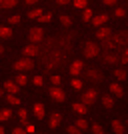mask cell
<instances>
[{
    "mask_svg": "<svg viewBox=\"0 0 128 134\" xmlns=\"http://www.w3.org/2000/svg\"><path fill=\"white\" fill-rule=\"evenodd\" d=\"M74 40L76 32H64L54 38H46L40 44V66L44 72H50L54 68H62L70 52L74 50Z\"/></svg>",
    "mask_w": 128,
    "mask_h": 134,
    "instance_id": "cell-1",
    "label": "cell"
},
{
    "mask_svg": "<svg viewBox=\"0 0 128 134\" xmlns=\"http://www.w3.org/2000/svg\"><path fill=\"white\" fill-rule=\"evenodd\" d=\"M14 68H16L18 72L32 70V68H34V58H30V56H24V58H20V60L14 62Z\"/></svg>",
    "mask_w": 128,
    "mask_h": 134,
    "instance_id": "cell-2",
    "label": "cell"
},
{
    "mask_svg": "<svg viewBox=\"0 0 128 134\" xmlns=\"http://www.w3.org/2000/svg\"><path fill=\"white\" fill-rule=\"evenodd\" d=\"M98 52H100V48H98L96 42H86L84 48H82V54L86 56V58H94V56H98Z\"/></svg>",
    "mask_w": 128,
    "mask_h": 134,
    "instance_id": "cell-3",
    "label": "cell"
},
{
    "mask_svg": "<svg viewBox=\"0 0 128 134\" xmlns=\"http://www.w3.org/2000/svg\"><path fill=\"white\" fill-rule=\"evenodd\" d=\"M28 38H30L32 44H38V42L44 40V30H42V28H30V30H28Z\"/></svg>",
    "mask_w": 128,
    "mask_h": 134,
    "instance_id": "cell-4",
    "label": "cell"
},
{
    "mask_svg": "<svg viewBox=\"0 0 128 134\" xmlns=\"http://www.w3.org/2000/svg\"><path fill=\"white\" fill-rule=\"evenodd\" d=\"M54 102H64L66 100V92L60 88V86H54V88H50V94H48Z\"/></svg>",
    "mask_w": 128,
    "mask_h": 134,
    "instance_id": "cell-5",
    "label": "cell"
},
{
    "mask_svg": "<svg viewBox=\"0 0 128 134\" xmlns=\"http://www.w3.org/2000/svg\"><path fill=\"white\" fill-rule=\"evenodd\" d=\"M86 78H88L90 82H100V80L104 78V74H102L100 70H96V68H88V70H86Z\"/></svg>",
    "mask_w": 128,
    "mask_h": 134,
    "instance_id": "cell-6",
    "label": "cell"
},
{
    "mask_svg": "<svg viewBox=\"0 0 128 134\" xmlns=\"http://www.w3.org/2000/svg\"><path fill=\"white\" fill-rule=\"evenodd\" d=\"M96 96H98L96 90H86V92L82 94V102L86 104V106H90V104H94V102H96Z\"/></svg>",
    "mask_w": 128,
    "mask_h": 134,
    "instance_id": "cell-7",
    "label": "cell"
},
{
    "mask_svg": "<svg viewBox=\"0 0 128 134\" xmlns=\"http://www.w3.org/2000/svg\"><path fill=\"white\" fill-rule=\"evenodd\" d=\"M112 38H114L116 46H126L128 44V32H114Z\"/></svg>",
    "mask_w": 128,
    "mask_h": 134,
    "instance_id": "cell-8",
    "label": "cell"
},
{
    "mask_svg": "<svg viewBox=\"0 0 128 134\" xmlns=\"http://www.w3.org/2000/svg\"><path fill=\"white\" fill-rule=\"evenodd\" d=\"M24 56H30V58H34V56H38L40 54V46L38 44H28L26 48H22Z\"/></svg>",
    "mask_w": 128,
    "mask_h": 134,
    "instance_id": "cell-9",
    "label": "cell"
},
{
    "mask_svg": "<svg viewBox=\"0 0 128 134\" xmlns=\"http://www.w3.org/2000/svg\"><path fill=\"white\" fill-rule=\"evenodd\" d=\"M60 122H62V114H60V112H52L50 120H48V126H50V128H58Z\"/></svg>",
    "mask_w": 128,
    "mask_h": 134,
    "instance_id": "cell-10",
    "label": "cell"
},
{
    "mask_svg": "<svg viewBox=\"0 0 128 134\" xmlns=\"http://www.w3.org/2000/svg\"><path fill=\"white\" fill-rule=\"evenodd\" d=\"M100 48H104L106 52H110V50H114V48H116V42H114V38H112V36H108V38H104L100 42Z\"/></svg>",
    "mask_w": 128,
    "mask_h": 134,
    "instance_id": "cell-11",
    "label": "cell"
},
{
    "mask_svg": "<svg viewBox=\"0 0 128 134\" xmlns=\"http://www.w3.org/2000/svg\"><path fill=\"white\" fill-rule=\"evenodd\" d=\"M18 88H20V86H18L14 80H6L4 82V90L8 92V94H18Z\"/></svg>",
    "mask_w": 128,
    "mask_h": 134,
    "instance_id": "cell-12",
    "label": "cell"
},
{
    "mask_svg": "<svg viewBox=\"0 0 128 134\" xmlns=\"http://www.w3.org/2000/svg\"><path fill=\"white\" fill-rule=\"evenodd\" d=\"M104 62H106V64H118V62H120V56H118L116 54V52H106V54H104Z\"/></svg>",
    "mask_w": 128,
    "mask_h": 134,
    "instance_id": "cell-13",
    "label": "cell"
},
{
    "mask_svg": "<svg viewBox=\"0 0 128 134\" xmlns=\"http://www.w3.org/2000/svg\"><path fill=\"white\" fill-rule=\"evenodd\" d=\"M96 36H98V40H104V38H108V36H112V30L108 26H98Z\"/></svg>",
    "mask_w": 128,
    "mask_h": 134,
    "instance_id": "cell-14",
    "label": "cell"
},
{
    "mask_svg": "<svg viewBox=\"0 0 128 134\" xmlns=\"http://www.w3.org/2000/svg\"><path fill=\"white\" fill-rule=\"evenodd\" d=\"M106 20H108V14H98V16H92V20H90V22L98 28V26H102Z\"/></svg>",
    "mask_w": 128,
    "mask_h": 134,
    "instance_id": "cell-15",
    "label": "cell"
},
{
    "mask_svg": "<svg viewBox=\"0 0 128 134\" xmlns=\"http://www.w3.org/2000/svg\"><path fill=\"white\" fill-rule=\"evenodd\" d=\"M80 70H82V60H74L70 64V74L76 76V74H80Z\"/></svg>",
    "mask_w": 128,
    "mask_h": 134,
    "instance_id": "cell-16",
    "label": "cell"
},
{
    "mask_svg": "<svg viewBox=\"0 0 128 134\" xmlns=\"http://www.w3.org/2000/svg\"><path fill=\"white\" fill-rule=\"evenodd\" d=\"M34 116L38 118V120H42V118H44V106H42L40 102H36V104H34Z\"/></svg>",
    "mask_w": 128,
    "mask_h": 134,
    "instance_id": "cell-17",
    "label": "cell"
},
{
    "mask_svg": "<svg viewBox=\"0 0 128 134\" xmlns=\"http://www.w3.org/2000/svg\"><path fill=\"white\" fill-rule=\"evenodd\" d=\"M110 94H114V96H122V94H124L122 86H120V84H116V82H112V84H110Z\"/></svg>",
    "mask_w": 128,
    "mask_h": 134,
    "instance_id": "cell-18",
    "label": "cell"
},
{
    "mask_svg": "<svg viewBox=\"0 0 128 134\" xmlns=\"http://www.w3.org/2000/svg\"><path fill=\"white\" fill-rule=\"evenodd\" d=\"M112 130H114V134H124V126H122V122L120 120H112Z\"/></svg>",
    "mask_w": 128,
    "mask_h": 134,
    "instance_id": "cell-19",
    "label": "cell"
},
{
    "mask_svg": "<svg viewBox=\"0 0 128 134\" xmlns=\"http://www.w3.org/2000/svg\"><path fill=\"white\" fill-rule=\"evenodd\" d=\"M6 100H8V104L18 106V104H20V96H18V94H8V96H6Z\"/></svg>",
    "mask_w": 128,
    "mask_h": 134,
    "instance_id": "cell-20",
    "label": "cell"
},
{
    "mask_svg": "<svg viewBox=\"0 0 128 134\" xmlns=\"http://www.w3.org/2000/svg\"><path fill=\"white\" fill-rule=\"evenodd\" d=\"M102 106H104V108H112V106H114V100H112V96H108V94L102 96Z\"/></svg>",
    "mask_w": 128,
    "mask_h": 134,
    "instance_id": "cell-21",
    "label": "cell"
},
{
    "mask_svg": "<svg viewBox=\"0 0 128 134\" xmlns=\"http://www.w3.org/2000/svg\"><path fill=\"white\" fill-rule=\"evenodd\" d=\"M72 108H74V112H78V114H86V104H84V102H76Z\"/></svg>",
    "mask_w": 128,
    "mask_h": 134,
    "instance_id": "cell-22",
    "label": "cell"
},
{
    "mask_svg": "<svg viewBox=\"0 0 128 134\" xmlns=\"http://www.w3.org/2000/svg\"><path fill=\"white\" fill-rule=\"evenodd\" d=\"M28 110H24V108H20V110H18V118H20V122H22L24 124V126H26V124H28Z\"/></svg>",
    "mask_w": 128,
    "mask_h": 134,
    "instance_id": "cell-23",
    "label": "cell"
},
{
    "mask_svg": "<svg viewBox=\"0 0 128 134\" xmlns=\"http://www.w3.org/2000/svg\"><path fill=\"white\" fill-rule=\"evenodd\" d=\"M12 36V30L8 26H0V38H10Z\"/></svg>",
    "mask_w": 128,
    "mask_h": 134,
    "instance_id": "cell-24",
    "label": "cell"
},
{
    "mask_svg": "<svg viewBox=\"0 0 128 134\" xmlns=\"http://www.w3.org/2000/svg\"><path fill=\"white\" fill-rule=\"evenodd\" d=\"M114 76H116L118 80H126V70H124V68H116V70H114Z\"/></svg>",
    "mask_w": 128,
    "mask_h": 134,
    "instance_id": "cell-25",
    "label": "cell"
},
{
    "mask_svg": "<svg viewBox=\"0 0 128 134\" xmlns=\"http://www.w3.org/2000/svg\"><path fill=\"white\" fill-rule=\"evenodd\" d=\"M18 0H0V6L2 8H12V6H16Z\"/></svg>",
    "mask_w": 128,
    "mask_h": 134,
    "instance_id": "cell-26",
    "label": "cell"
},
{
    "mask_svg": "<svg viewBox=\"0 0 128 134\" xmlns=\"http://www.w3.org/2000/svg\"><path fill=\"white\" fill-rule=\"evenodd\" d=\"M42 14H44V12L40 10V8H34V10H30V12H28V18H32V20H34V18H40Z\"/></svg>",
    "mask_w": 128,
    "mask_h": 134,
    "instance_id": "cell-27",
    "label": "cell"
},
{
    "mask_svg": "<svg viewBox=\"0 0 128 134\" xmlns=\"http://www.w3.org/2000/svg\"><path fill=\"white\" fill-rule=\"evenodd\" d=\"M92 16H94V14H92V10L84 8V12H82V20H84V22H90V20H92Z\"/></svg>",
    "mask_w": 128,
    "mask_h": 134,
    "instance_id": "cell-28",
    "label": "cell"
},
{
    "mask_svg": "<svg viewBox=\"0 0 128 134\" xmlns=\"http://www.w3.org/2000/svg\"><path fill=\"white\" fill-rule=\"evenodd\" d=\"M10 116H12V110H8V108H2V110H0V120H8Z\"/></svg>",
    "mask_w": 128,
    "mask_h": 134,
    "instance_id": "cell-29",
    "label": "cell"
},
{
    "mask_svg": "<svg viewBox=\"0 0 128 134\" xmlns=\"http://www.w3.org/2000/svg\"><path fill=\"white\" fill-rule=\"evenodd\" d=\"M14 82H16L18 86H24V84L28 82V78H26V76H24V74H18V76H16V80H14Z\"/></svg>",
    "mask_w": 128,
    "mask_h": 134,
    "instance_id": "cell-30",
    "label": "cell"
},
{
    "mask_svg": "<svg viewBox=\"0 0 128 134\" xmlns=\"http://www.w3.org/2000/svg\"><path fill=\"white\" fill-rule=\"evenodd\" d=\"M60 22L64 24V26H70V24H72V18L68 16V14H62V16H60Z\"/></svg>",
    "mask_w": 128,
    "mask_h": 134,
    "instance_id": "cell-31",
    "label": "cell"
},
{
    "mask_svg": "<svg viewBox=\"0 0 128 134\" xmlns=\"http://www.w3.org/2000/svg\"><path fill=\"white\" fill-rule=\"evenodd\" d=\"M92 134H104V128H102L100 124L96 122V124H92Z\"/></svg>",
    "mask_w": 128,
    "mask_h": 134,
    "instance_id": "cell-32",
    "label": "cell"
},
{
    "mask_svg": "<svg viewBox=\"0 0 128 134\" xmlns=\"http://www.w3.org/2000/svg\"><path fill=\"white\" fill-rule=\"evenodd\" d=\"M76 126H78V128H80V130H86V128H88V122H86V120H84V118H78V122H76Z\"/></svg>",
    "mask_w": 128,
    "mask_h": 134,
    "instance_id": "cell-33",
    "label": "cell"
},
{
    "mask_svg": "<svg viewBox=\"0 0 128 134\" xmlns=\"http://www.w3.org/2000/svg\"><path fill=\"white\" fill-rule=\"evenodd\" d=\"M120 64H128V48H122V56H120Z\"/></svg>",
    "mask_w": 128,
    "mask_h": 134,
    "instance_id": "cell-34",
    "label": "cell"
},
{
    "mask_svg": "<svg viewBox=\"0 0 128 134\" xmlns=\"http://www.w3.org/2000/svg\"><path fill=\"white\" fill-rule=\"evenodd\" d=\"M72 88L80 90V88H82V80H80V78H76V76H74V78H72Z\"/></svg>",
    "mask_w": 128,
    "mask_h": 134,
    "instance_id": "cell-35",
    "label": "cell"
},
{
    "mask_svg": "<svg viewBox=\"0 0 128 134\" xmlns=\"http://www.w3.org/2000/svg\"><path fill=\"white\" fill-rule=\"evenodd\" d=\"M32 82H34V86H42V84H44V78H42V76H34Z\"/></svg>",
    "mask_w": 128,
    "mask_h": 134,
    "instance_id": "cell-36",
    "label": "cell"
},
{
    "mask_svg": "<svg viewBox=\"0 0 128 134\" xmlns=\"http://www.w3.org/2000/svg\"><path fill=\"white\" fill-rule=\"evenodd\" d=\"M114 16H116V18H124V16H126V10H124V8H116Z\"/></svg>",
    "mask_w": 128,
    "mask_h": 134,
    "instance_id": "cell-37",
    "label": "cell"
},
{
    "mask_svg": "<svg viewBox=\"0 0 128 134\" xmlns=\"http://www.w3.org/2000/svg\"><path fill=\"white\" fill-rule=\"evenodd\" d=\"M68 134H82V130H80L76 124H74V126H70V128H68Z\"/></svg>",
    "mask_w": 128,
    "mask_h": 134,
    "instance_id": "cell-38",
    "label": "cell"
},
{
    "mask_svg": "<svg viewBox=\"0 0 128 134\" xmlns=\"http://www.w3.org/2000/svg\"><path fill=\"white\" fill-rule=\"evenodd\" d=\"M50 82L54 84V86H58V84L62 82V78H60V76H56V74H54V76H50Z\"/></svg>",
    "mask_w": 128,
    "mask_h": 134,
    "instance_id": "cell-39",
    "label": "cell"
},
{
    "mask_svg": "<svg viewBox=\"0 0 128 134\" xmlns=\"http://www.w3.org/2000/svg\"><path fill=\"white\" fill-rule=\"evenodd\" d=\"M50 18H52V14L48 12V14H42V16H40L38 20H40V22H50Z\"/></svg>",
    "mask_w": 128,
    "mask_h": 134,
    "instance_id": "cell-40",
    "label": "cell"
},
{
    "mask_svg": "<svg viewBox=\"0 0 128 134\" xmlns=\"http://www.w3.org/2000/svg\"><path fill=\"white\" fill-rule=\"evenodd\" d=\"M74 6L76 8H86V0H74Z\"/></svg>",
    "mask_w": 128,
    "mask_h": 134,
    "instance_id": "cell-41",
    "label": "cell"
},
{
    "mask_svg": "<svg viewBox=\"0 0 128 134\" xmlns=\"http://www.w3.org/2000/svg\"><path fill=\"white\" fill-rule=\"evenodd\" d=\"M18 20H20V16H18V14H14V16L8 18V22H10V24H18Z\"/></svg>",
    "mask_w": 128,
    "mask_h": 134,
    "instance_id": "cell-42",
    "label": "cell"
},
{
    "mask_svg": "<svg viewBox=\"0 0 128 134\" xmlns=\"http://www.w3.org/2000/svg\"><path fill=\"white\" fill-rule=\"evenodd\" d=\"M12 134H26V130H22V128H18V126H16V128L12 130Z\"/></svg>",
    "mask_w": 128,
    "mask_h": 134,
    "instance_id": "cell-43",
    "label": "cell"
},
{
    "mask_svg": "<svg viewBox=\"0 0 128 134\" xmlns=\"http://www.w3.org/2000/svg\"><path fill=\"white\" fill-rule=\"evenodd\" d=\"M26 132L34 134V124H26Z\"/></svg>",
    "mask_w": 128,
    "mask_h": 134,
    "instance_id": "cell-44",
    "label": "cell"
},
{
    "mask_svg": "<svg viewBox=\"0 0 128 134\" xmlns=\"http://www.w3.org/2000/svg\"><path fill=\"white\" fill-rule=\"evenodd\" d=\"M104 4H108V6H114V4H116V0H104Z\"/></svg>",
    "mask_w": 128,
    "mask_h": 134,
    "instance_id": "cell-45",
    "label": "cell"
},
{
    "mask_svg": "<svg viewBox=\"0 0 128 134\" xmlns=\"http://www.w3.org/2000/svg\"><path fill=\"white\" fill-rule=\"evenodd\" d=\"M68 2H70V0H56V4H60V6L62 4H68Z\"/></svg>",
    "mask_w": 128,
    "mask_h": 134,
    "instance_id": "cell-46",
    "label": "cell"
},
{
    "mask_svg": "<svg viewBox=\"0 0 128 134\" xmlns=\"http://www.w3.org/2000/svg\"><path fill=\"white\" fill-rule=\"evenodd\" d=\"M24 2H26V4H36L38 0H24Z\"/></svg>",
    "mask_w": 128,
    "mask_h": 134,
    "instance_id": "cell-47",
    "label": "cell"
},
{
    "mask_svg": "<svg viewBox=\"0 0 128 134\" xmlns=\"http://www.w3.org/2000/svg\"><path fill=\"white\" fill-rule=\"evenodd\" d=\"M2 52H4V48H2V46H0V56H2Z\"/></svg>",
    "mask_w": 128,
    "mask_h": 134,
    "instance_id": "cell-48",
    "label": "cell"
},
{
    "mask_svg": "<svg viewBox=\"0 0 128 134\" xmlns=\"http://www.w3.org/2000/svg\"><path fill=\"white\" fill-rule=\"evenodd\" d=\"M0 134H4V128H2V126H0Z\"/></svg>",
    "mask_w": 128,
    "mask_h": 134,
    "instance_id": "cell-49",
    "label": "cell"
},
{
    "mask_svg": "<svg viewBox=\"0 0 128 134\" xmlns=\"http://www.w3.org/2000/svg\"><path fill=\"white\" fill-rule=\"evenodd\" d=\"M0 96H2V88H0Z\"/></svg>",
    "mask_w": 128,
    "mask_h": 134,
    "instance_id": "cell-50",
    "label": "cell"
},
{
    "mask_svg": "<svg viewBox=\"0 0 128 134\" xmlns=\"http://www.w3.org/2000/svg\"><path fill=\"white\" fill-rule=\"evenodd\" d=\"M126 124H128V120H126Z\"/></svg>",
    "mask_w": 128,
    "mask_h": 134,
    "instance_id": "cell-51",
    "label": "cell"
}]
</instances>
